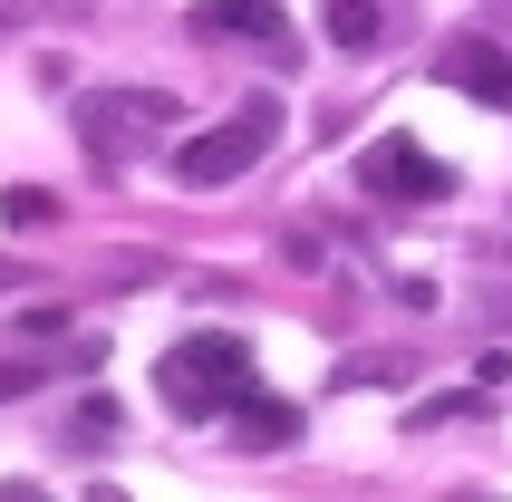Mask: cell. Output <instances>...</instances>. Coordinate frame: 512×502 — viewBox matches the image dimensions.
Wrapping results in <instances>:
<instances>
[{"label": "cell", "instance_id": "obj_1", "mask_svg": "<svg viewBox=\"0 0 512 502\" xmlns=\"http://www.w3.org/2000/svg\"><path fill=\"white\" fill-rule=\"evenodd\" d=\"M155 387H165L174 416H223V406L252 396V348L223 338V329H194V338H174L165 358H155Z\"/></svg>", "mask_w": 512, "mask_h": 502}, {"label": "cell", "instance_id": "obj_2", "mask_svg": "<svg viewBox=\"0 0 512 502\" xmlns=\"http://www.w3.org/2000/svg\"><path fill=\"white\" fill-rule=\"evenodd\" d=\"M271 136H281V107H271V97H252L242 116L203 126V136L174 155V184H194V194H223V184H242V174L271 155Z\"/></svg>", "mask_w": 512, "mask_h": 502}, {"label": "cell", "instance_id": "obj_3", "mask_svg": "<svg viewBox=\"0 0 512 502\" xmlns=\"http://www.w3.org/2000/svg\"><path fill=\"white\" fill-rule=\"evenodd\" d=\"M174 126V87H87L78 97V136L97 155H136L145 136Z\"/></svg>", "mask_w": 512, "mask_h": 502}, {"label": "cell", "instance_id": "obj_4", "mask_svg": "<svg viewBox=\"0 0 512 502\" xmlns=\"http://www.w3.org/2000/svg\"><path fill=\"white\" fill-rule=\"evenodd\" d=\"M358 184L387 194V203H445V194H455V174L435 165L416 136H377L368 155H358Z\"/></svg>", "mask_w": 512, "mask_h": 502}, {"label": "cell", "instance_id": "obj_5", "mask_svg": "<svg viewBox=\"0 0 512 502\" xmlns=\"http://www.w3.org/2000/svg\"><path fill=\"white\" fill-rule=\"evenodd\" d=\"M445 87H464L474 107L512 116V58L493 49V39H455V49H445Z\"/></svg>", "mask_w": 512, "mask_h": 502}, {"label": "cell", "instance_id": "obj_6", "mask_svg": "<svg viewBox=\"0 0 512 502\" xmlns=\"http://www.w3.org/2000/svg\"><path fill=\"white\" fill-rule=\"evenodd\" d=\"M194 29H203V39H261V49H290L281 0H203Z\"/></svg>", "mask_w": 512, "mask_h": 502}, {"label": "cell", "instance_id": "obj_7", "mask_svg": "<svg viewBox=\"0 0 512 502\" xmlns=\"http://www.w3.org/2000/svg\"><path fill=\"white\" fill-rule=\"evenodd\" d=\"M232 425H242V445H252V454L300 445V406H290V396H242V406H232Z\"/></svg>", "mask_w": 512, "mask_h": 502}, {"label": "cell", "instance_id": "obj_8", "mask_svg": "<svg viewBox=\"0 0 512 502\" xmlns=\"http://www.w3.org/2000/svg\"><path fill=\"white\" fill-rule=\"evenodd\" d=\"M377 29H387L377 0H329V39H339V49H377Z\"/></svg>", "mask_w": 512, "mask_h": 502}, {"label": "cell", "instance_id": "obj_9", "mask_svg": "<svg viewBox=\"0 0 512 502\" xmlns=\"http://www.w3.org/2000/svg\"><path fill=\"white\" fill-rule=\"evenodd\" d=\"M339 387H406V358H397V348H348Z\"/></svg>", "mask_w": 512, "mask_h": 502}, {"label": "cell", "instance_id": "obj_10", "mask_svg": "<svg viewBox=\"0 0 512 502\" xmlns=\"http://www.w3.org/2000/svg\"><path fill=\"white\" fill-rule=\"evenodd\" d=\"M58 213V194H39V184H10V194H0V223H49Z\"/></svg>", "mask_w": 512, "mask_h": 502}, {"label": "cell", "instance_id": "obj_11", "mask_svg": "<svg viewBox=\"0 0 512 502\" xmlns=\"http://www.w3.org/2000/svg\"><path fill=\"white\" fill-rule=\"evenodd\" d=\"M464 406H474V387H445V396H426V406H416V416H406V425H416V435H426V425H455Z\"/></svg>", "mask_w": 512, "mask_h": 502}, {"label": "cell", "instance_id": "obj_12", "mask_svg": "<svg viewBox=\"0 0 512 502\" xmlns=\"http://www.w3.org/2000/svg\"><path fill=\"white\" fill-rule=\"evenodd\" d=\"M39 387V367H20V358H0V406H10V396H29Z\"/></svg>", "mask_w": 512, "mask_h": 502}, {"label": "cell", "instance_id": "obj_13", "mask_svg": "<svg viewBox=\"0 0 512 502\" xmlns=\"http://www.w3.org/2000/svg\"><path fill=\"white\" fill-rule=\"evenodd\" d=\"M29 280H39V271H29V261H10V251H0V300H10V290H29Z\"/></svg>", "mask_w": 512, "mask_h": 502}, {"label": "cell", "instance_id": "obj_14", "mask_svg": "<svg viewBox=\"0 0 512 502\" xmlns=\"http://www.w3.org/2000/svg\"><path fill=\"white\" fill-rule=\"evenodd\" d=\"M0 502H49V493H39V483H0Z\"/></svg>", "mask_w": 512, "mask_h": 502}, {"label": "cell", "instance_id": "obj_15", "mask_svg": "<svg viewBox=\"0 0 512 502\" xmlns=\"http://www.w3.org/2000/svg\"><path fill=\"white\" fill-rule=\"evenodd\" d=\"M87 502H126V493H116V483H97V493H87Z\"/></svg>", "mask_w": 512, "mask_h": 502}]
</instances>
